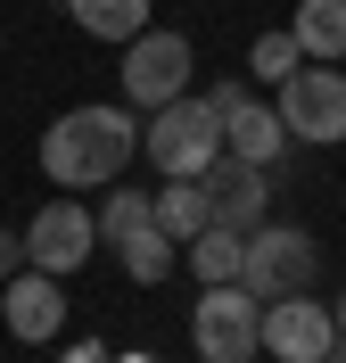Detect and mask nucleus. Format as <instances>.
<instances>
[{
    "label": "nucleus",
    "mask_w": 346,
    "mask_h": 363,
    "mask_svg": "<svg viewBox=\"0 0 346 363\" xmlns=\"http://www.w3.org/2000/svg\"><path fill=\"white\" fill-rule=\"evenodd\" d=\"M132 157H140L132 108H67V116H50V133H42V174L58 190H99Z\"/></svg>",
    "instance_id": "f257e3e1"
},
{
    "label": "nucleus",
    "mask_w": 346,
    "mask_h": 363,
    "mask_svg": "<svg viewBox=\"0 0 346 363\" xmlns=\"http://www.w3.org/2000/svg\"><path fill=\"white\" fill-rule=\"evenodd\" d=\"M140 157L157 165L165 182H198L214 157H223V108L182 91L173 108H157L149 124H140Z\"/></svg>",
    "instance_id": "f03ea898"
},
{
    "label": "nucleus",
    "mask_w": 346,
    "mask_h": 363,
    "mask_svg": "<svg viewBox=\"0 0 346 363\" xmlns=\"http://www.w3.org/2000/svg\"><path fill=\"white\" fill-rule=\"evenodd\" d=\"M190 339H198L207 363H255V355H264V297H248L239 281L198 289V306H190Z\"/></svg>",
    "instance_id": "7ed1b4c3"
},
{
    "label": "nucleus",
    "mask_w": 346,
    "mask_h": 363,
    "mask_svg": "<svg viewBox=\"0 0 346 363\" xmlns=\"http://www.w3.org/2000/svg\"><path fill=\"white\" fill-rule=\"evenodd\" d=\"M190 74H198V58H190V42L173 33V25H149V33H132L124 42V99L132 108H173L190 91Z\"/></svg>",
    "instance_id": "20e7f679"
},
{
    "label": "nucleus",
    "mask_w": 346,
    "mask_h": 363,
    "mask_svg": "<svg viewBox=\"0 0 346 363\" xmlns=\"http://www.w3.org/2000/svg\"><path fill=\"white\" fill-rule=\"evenodd\" d=\"M313 264H322V248H313L297 223H255L248 256H239V289L272 306V297H297L305 281H313Z\"/></svg>",
    "instance_id": "39448f33"
},
{
    "label": "nucleus",
    "mask_w": 346,
    "mask_h": 363,
    "mask_svg": "<svg viewBox=\"0 0 346 363\" xmlns=\"http://www.w3.org/2000/svg\"><path fill=\"white\" fill-rule=\"evenodd\" d=\"M280 124H289V140H305V149H338L346 140V74L322 67V58H305V67L280 83Z\"/></svg>",
    "instance_id": "423d86ee"
},
{
    "label": "nucleus",
    "mask_w": 346,
    "mask_h": 363,
    "mask_svg": "<svg viewBox=\"0 0 346 363\" xmlns=\"http://www.w3.org/2000/svg\"><path fill=\"white\" fill-rule=\"evenodd\" d=\"M99 248V215L83 199H42V215L25 223V264H42V272H83Z\"/></svg>",
    "instance_id": "0eeeda50"
},
{
    "label": "nucleus",
    "mask_w": 346,
    "mask_h": 363,
    "mask_svg": "<svg viewBox=\"0 0 346 363\" xmlns=\"http://www.w3.org/2000/svg\"><path fill=\"white\" fill-rule=\"evenodd\" d=\"M330 347H338V314H330L313 289L264 306V355H280V363H330Z\"/></svg>",
    "instance_id": "6e6552de"
},
{
    "label": "nucleus",
    "mask_w": 346,
    "mask_h": 363,
    "mask_svg": "<svg viewBox=\"0 0 346 363\" xmlns=\"http://www.w3.org/2000/svg\"><path fill=\"white\" fill-rule=\"evenodd\" d=\"M0 322H8L17 347H50L58 330H67V289H58V272L17 264L8 272V297H0Z\"/></svg>",
    "instance_id": "1a4fd4ad"
},
{
    "label": "nucleus",
    "mask_w": 346,
    "mask_h": 363,
    "mask_svg": "<svg viewBox=\"0 0 346 363\" xmlns=\"http://www.w3.org/2000/svg\"><path fill=\"white\" fill-rule=\"evenodd\" d=\"M207 99L223 108V149H231V157H248V165H272V157H280L289 124H280V108L248 99V91H239V74H231L223 91H207Z\"/></svg>",
    "instance_id": "9d476101"
},
{
    "label": "nucleus",
    "mask_w": 346,
    "mask_h": 363,
    "mask_svg": "<svg viewBox=\"0 0 346 363\" xmlns=\"http://www.w3.org/2000/svg\"><path fill=\"white\" fill-rule=\"evenodd\" d=\"M207 206H214V223H231V231H255L264 223V206H272V174H264V165H248V157H214L207 174Z\"/></svg>",
    "instance_id": "9b49d317"
},
{
    "label": "nucleus",
    "mask_w": 346,
    "mask_h": 363,
    "mask_svg": "<svg viewBox=\"0 0 346 363\" xmlns=\"http://www.w3.org/2000/svg\"><path fill=\"white\" fill-rule=\"evenodd\" d=\"M289 33H297V50H305V58L338 67V58H346V0H297Z\"/></svg>",
    "instance_id": "f8f14e48"
},
{
    "label": "nucleus",
    "mask_w": 346,
    "mask_h": 363,
    "mask_svg": "<svg viewBox=\"0 0 346 363\" xmlns=\"http://www.w3.org/2000/svg\"><path fill=\"white\" fill-rule=\"evenodd\" d=\"M67 17L91 42H132V33H149V0H67Z\"/></svg>",
    "instance_id": "ddd939ff"
},
{
    "label": "nucleus",
    "mask_w": 346,
    "mask_h": 363,
    "mask_svg": "<svg viewBox=\"0 0 346 363\" xmlns=\"http://www.w3.org/2000/svg\"><path fill=\"white\" fill-rule=\"evenodd\" d=\"M190 272H198V281H207V289H214V281H239V256H248V231H231V223H207V231H198V240H190Z\"/></svg>",
    "instance_id": "4468645a"
},
{
    "label": "nucleus",
    "mask_w": 346,
    "mask_h": 363,
    "mask_svg": "<svg viewBox=\"0 0 346 363\" xmlns=\"http://www.w3.org/2000/svg\"><path fill=\"white\" fill-rule=\"evenodd\" d=\"M157 223L173 231V248H190L198 231L214 223V206H207V182H165L157 190Z\"/></svg>",
    "instance_id": "2eb2a0df"
},
{
    "label": "nucleus",
    "mask_w": 346,
    "mask_h": 363,
    "mask_svg": "<svg viewBox=\"0 0 346 363\" xmlns=\"http://www.w3.org/2000/svg\"><path fill=\"white\" fill-rule=\"evenodd\" d=\"M115 256H124L132 281H165V272H173V231H165V223H140L132 240H115Z\"/></svg>",
    "instance_id": "dca6fc26"
},
{
    "label": "nucleus",
    "mask_w": 346,
    "mask_h": 363,
    "mask_svg": "<svg viewBox=\"0 0 346 363\" xmlns=\"http://www.w3.org/2000/svg\"><path fill=\"white\" fill-rule=\"evenodd\" d=\"M140 223H157V199H140V190L108 182V206H99V231H108V248H115V240H132Z\"/></svg>",
    "instance_id": "f3484780"
},
{
    "label": "nucleus",
    "mask_w": 346,
    "mask_h": 363,
    "mask_svg": "<svg viewBox=\"0 0 346 363\" xmlns=\"http://www.w3.org/2000/svg\"><path fill=\"white\" fill-rule=\"evenodd\" d=\"M248 67H255V83H289V74L305 67V50H297V33H264V42L248 50Z\"/></svg>",
    "instance_id": "a211bd4d"
},
{
    "label": "nucleus",
    "mask_w": 346,
    "mask_h": 363,
    "mask_svg": "<svg viewBox=\"0 0 346 363\" xmlns=\"http://www.w3.org/2000/svg\"><path fill=\"white\" fill-rule=\"evenodd\" d=\"M25 264V231H0V272H17Z\"/></svg>",
    "instance_id": "6ab92c4d"
},
{
    "label": "nucleus",
    "mask_w": 346,
    "mask_h": 363,
    "mask_svg": "<svg viewBox=\"0 0 346 363\" xmlns=\"http://www.w3.org/2000/svg\"><path fill=\"white\" fill-rule=\"evenodd\" d=\"M330 314H338V339H346V289H338V306H330Z\"/></svg>",
    "instance_id": "aec40b11"
}]
</instances>
